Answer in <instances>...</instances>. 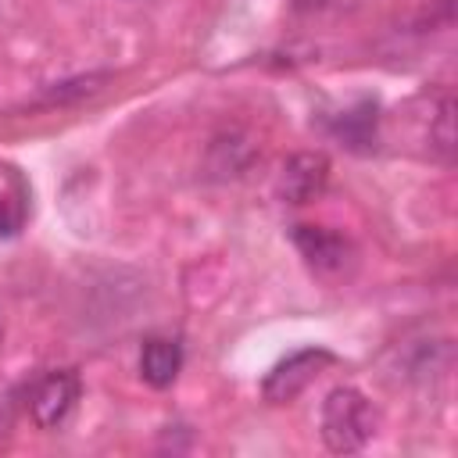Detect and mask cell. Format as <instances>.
Masks as SVG:
<instances>
[{
  "instance_id": "obj_1",
  "label": "cell",
  "mask_w": 458,
  "mask_h": 458,
  "mask_svg": "<svg viewBox=\"0 0 458 458\" xmlns=\"http://www.w3.org/2000/svg\"><path fill=\"white\" fill-rule=\"evenodd\" d=\"M376 433V411L354 386H333L322 401V440L333 454H351Z\"/></svg>"
},
{
  "instance_id": "obj_2",
  "label": "cell",
  "mask_w": 458,
  "mask_h": 458,
  "mask_svg": "<svg viewBox=\"0 0 458 458\" xmlns=\"http://www.w3.org/2000/svg\"><path fill=\"white\" fill-rule=\"evenodd\" d=\"M336 358L326 351V347H301V351H293L290 358H283L279 365H272V372L265 376V383H261V394H265V401H272V404H283V401H293L326 365H333Z\"/></svg>"
},
{
  "instance_id": "obj_3",
  "label": "cell",
  "mask_w": 458,
  "mask_h": 458,
  "mask_svg": "<svg viewBox=\"0 0 458 458\" xmlns=\"http://www.w3.org/2000/svg\"><path fill=\"white\" fill-rule=\"evenodd\" d=\"M79 401V376L72 369H54L43 379H36L29 394V415L39 429H57Z\"/></svg>"
},
{
  "instance_id": "obj_4",
  "label": "cell",
  "mask_w": 458,
  "mask_h": 458,
  "mask_svg": "<svg viewBox=\"0 0 458 458\" xmlns=\"http://www.w3.org/2000/svg\"><path fill=\"white\" fill-rule=\"evenodd\" d=\"M326 179H329V161H326V154L304 150V154L286 157L276 190H279V197L290 200V204H308L311 197L322 193Z\"/></svg>"
},
{
  "instance_id": "obj_5",
  "label": "cell",
  "mask_w": 458,
  "mask_h": 458,
  "mask_svg": "<svg viewBox=\"0 0 458 458\" xmlns=\"http://www.w3.org/2000/svg\"><path fill=\"white\" fill-rule=\"evenodd\" d=\"M293 243L304 254V261L318 272H340L347 265V240L326 225H293Z\"/></svg>"
},
{
  "instance_id": "obj_6",
  "label": "cell",
  "mask_w": 458,
  "mask_h": 458,
  "mask_svg": "<svg viewBox=\"0 0 458 458\" xmlns=\"http://www.w3.org/2000/svg\"><path fill=\"white\" fill-rule=\"evenodd\" d=\"M179 369H182V347H179V340L150 336L143 344V351H140V376H143V383H150L157 390L161 386H172L175 376H179Z\"/></svg>"
},
{
  "instance_id": "obj_7",
  "label": "cell",
  "mask_w": 458,
  "mask_h": 458,
  "mask_svg": "<svg viewBox=\"0 0 458 458\" xmlns=\"http://www.w3.org/2000/svg\"><path fill=\"white\" fill-rule=\"evenodd\" d=\"M329 129L347 147H369L376 140V100H358L354 107H347L344 114H336L329 122Z\"/></svg>"
},
{
  "instance_id": "obj_8",
  "label": "cell",
  "mask_w": 458,
  "mask_h": 458,
  "mask_svg": "<svg viewBox=\"0 0 458 458\" xmlns=\"http://www.w3.org/2000/svg\"><path fill=\"white\" fill-rule=\"evenodd\" d=\"M322 4H326V0H297V7H304V11H308V7H322Z\"/></svg>"
}]
</instances>
